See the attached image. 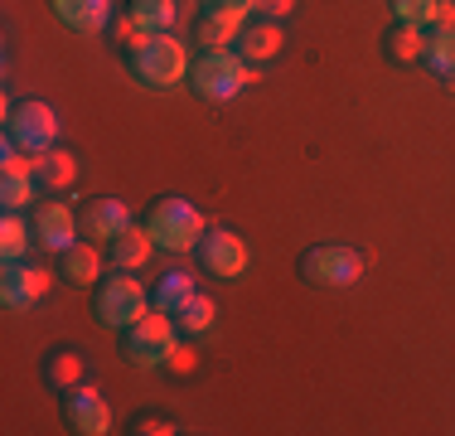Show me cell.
I'll return each instance as SVG.
<instances>
[{
    "mask_svg": "<svg viewBox=\"0 0 455 436\" xmlns=\"http://www.w3.org/2000/svg\"><path fill=\"white\" fill-rule=\"evenodd\" d=\"M146 228H150V238H156L160 253H199L204 233H209V218L194 209L189 199H180V194H165V199L150 204Z\"/></svg>",
    "mask_w": 455,
    "mask_h": 436,
    "instance_id": "1",
    "label": "cell"
},
{
    "mask_svg": "<svg viewBox=\"0 0 455 436\" xmlns=\"http://www.w3.org/2000/svg\"><path fill=\"white\" fill-rule=\"evenodd\" d=\"M252 83H257V69L237 49H209L189 69V87L204 97V102H233V97L247 93Z\"/></svg>",
    "mask_w": 455,
    "mask_h": 436,
    "instance_id": "2",
    "label": "cell"
},
{
    "mask_svg": "<svg viewBox=\"0 0 455 436\" xmlns=\"http://www.w3.org/2000/svg\"><path fill=\"white\" fill-rule=\"evenodd\" d=\"M132 59V73H136V83H146V87H156V93H170V87H180V83H189V49L175 39V35H150L140 49L126 53Z\"/></svg>",
    "mask_w": 455,
    "mask_h": 436,
    "instance_id": "3",
    "label": "cell"
},
{
    "mask_svg": "<svg viewBox=\"0 0 455 436\" xmlns=\"http://www.w3.org/2000/svg\"><path fill=\"white\" fill-rule=\"evenodd\" d=\"M150 291L140 287L132 271H116V277L97 281V301H92V320L102 325V330H132L140 315L150 311Z\"/></svg>",
    "mask_w": 455,
    "mask_h": 436,
    "instance_id": "4",
    "label": "cell"
},
{
    "mask_svg": "<svg viewBox=\"0 0 455 436\" xmlns=\"http://www.w3.org/2000/svg\"><path fill=\"white\" fill-rule=\"evenodd\" d=\"M175 344H180V320L165 311H156V305L126 330V359H132L136 368H165V359Z\"/></svg>",
    "mask_w": 455,
    "mask_h": 436,
    "instance_id": "5",
    "label": "cell"
},
{
    "mask_svg": "<svg viewBox=\"0 0 455 436\" xmlns=\"http://www.w3.org/2000/svg\"><path fill=\"white\" fill-rule=\"evenodd\" d=\"M5 136H15V146L25 150V156L53 150L59 146V112H53L49 102H39V97H29V102H20L15 112L5 117Z\"/></svg>",
    "mask_w": 455,
    "mask_h": 436,
    "instance_id": "6",
    "label": "cell"
},
{
    "mask_svg": "<svg viewBox=\"0 0 455 436\" xmlns=\"http://www.w3.org/2000/svg\"><path fill=\"white\" fill-rule=\"evenodd\" d=\"M300 277L315 281V287H330V291H344L363 277V257L344 243H324V247H310L300 257Z\"/></svg>",
    "mask_w": 455,
    "mask_h": 436,
    "instance_id": "7",
    "label": "cell"
},
{
    "mask_svg": "<svg viewBox=\"0 0 455 436\" xmlns=\"http://www.w3.org/2000/svg\"><path fill=\"white\" fill-rule=\"evenodd\" d=\"M53 287V271L44 262H5V271H0V305L5 311H29V305H39L49 296Z\"/></svg>",
    "mask_w": 455,
    "mask_h": 436,
    "instance_id": "8",
    "label": "cell"
},
{
    "mask_svg": "<svg viewBox=\"0 0 455 436\" xmlns=\"http://www.w3.org/2000/svg\"><path fill=\"white\" fill-rule=\"evenodd\" d=\"M29 223H35V243L44 247V253H63V247H73L83 233V218H73V209L63 199H39L35 209H29Z\"/></svg>",
    "mask_w": 455,
    "mask_h": 436,
    "instance_id": "9",
    "label": "cell"
},
{
    "mask_svg": "<svg viewBox=\"0 0 455 436\" xmlns=\"http://www.w3.org/2000/svg\"><path fill=\"white\" fill-rule=\"evenodd\" d=\"M63 417H68V427L78 436H107L112 432V402L92 384H78L63 392Z\"/></svg>",
    "mask_w": 455,
    "mask_h": 436,
    "instance_id": "10",
    "label": "cell"
},
{
    "mask_svg": "<svg viewBox=\"0 0 455 436\" xmlns=\"http://www.w3.org/2000/svg\"><path fill=\"white\" fill-rule=\"evenodd\" d=\"M199 262H204V271H213L219 281H237L247 271V243L233 228H209L204 243H199Z\"/></svg>",
    "mask_w": 455,
    "mask_h": 436,
    "instance_id": "11",
    "label": "cell"
},
{
    "mask_svg": "<svg viewBox=\"0 0 455 436\" xmlns=\"http://www.w3.org/2000/svg\"><path fill=\"white\" fill-rule=\"evenodd\" d=\"M53 20L73 35H102L112 29V0H49Z\"/></svg>",
    "mask_w": 455,
    "mask_h": 436,
    "instance_id": "12",
    "label": "cell"
},
{
    "mask_svg": "<svg viewBox=\"0 0 455 436\" xmlns=\"http://www.w3.org/2000/svg\"><path fill=\"white\" fill-rule=\"evenodd\" d=\"M281 49H286V29H281V20H262V15H257V20H247V29L237 35V53H243L252 69H257V63H272Z\"/></svg>",
    "mask_w": 455,
    "mask_h": 436,
    "instance_id": "13",
    "label": "cell"
},
{
    "mask_svg": "<svg viewBox=\"0 0 455 436\" xmlns=\"http://www.w3.org/2000/svg\"><path fill=\"white\" fill-rule=\"evenodd\" d=\"M59 277L68 281V287H97L102 281V243H92V238H78L73 247H63L59 253Z\"/></svg>",
    "mask_w": 455,
    "mask_h": 436,
    "instance_id": "14",
    "label": "cell"
},
{
    "mask_svg": "<svg viewBox=\"0 0 455 436\" xmlns=\"http://www.w3.org/2000/svg\"><path fill=\"white\" fill-rule=\"evenodd\" d=\"M132 223L136 218L122 199H92L88 209H83V238H92V243H112V238L126 233Z\"/></svg>",
    "mask_w": 455,
    "mask_h": 436,
    "instance_id": "15",
    "label": "cell"
},
{
    "mask_svg": "<svg viewBox=\"0 0 455 436\" xmlns=\"http://www.w3.org/2000/svg\"><path fill=\"white\" fill-rule=\"evenodd\" d=\"M156 253V238H150L146 223H132L126 233H116L112 243H107V262H112L116 271H140Z\"/></svg>",
    "mask_w": 455,
    "mask_h": 436,
    "instance_id": "16",
    "label": "cell"
},
{
    "mask_svg": "<svg viewBox=\"0 0 455 436\" xmlns=\"http://www.w3.org/2000/svg\"><path fill=\"white\" fill-rule=\"evenodd\" d=\"M29 170H35V180L44 184V190H53V194H63V190L78 184V160H73L68 150H59V146L29 156Z\"/></svg>",
    "mask_w": 455,
    "mask_h": 436,
    "instance_id": "17",
    "label": "cell"
},
{
    "mask_svg": "<svg viewBox=\"0 0 455 436\" xmlns=\"http://www.w3.org/2000/svg\"><path fill=\"white\" fill-rule=\"evenodd\" d=\"M247 29V20L243 15H213V10H204L199 15V44L204 49H237V35Z\"/></svg>",
    "mask_w": 455,
    "mask_h": 436,
    "instance_id": "18",
    "label": "cell"
},
{
    "mask_svg": "<svg viewBox=\"0 0 455 436\" xmlns=\"http://www.w3.org/2000/svg\"><path fill=\"white\" fill-rule=\"evenodd\" d=\"M194 296H199V287H194L189 271H165V277L156 281V291H150V301H156V311L165 315H180L184 305H189Z\"/></svg>",
    "mask_w": 455,
    "mask_h": 436,
    "instance_id": "19",
    "label": "cell"
},
{
    "mask_svg": "<svg viewBox=\"0 0 455 436\" xmlns=\"http://www.w3.org/2000/svg\"><path fill=\"white\" fill-rule=\"evenodd\" d=\"M29 243H35V223L25 214H10L0 218V257L5 262H25L29 257Z\"/></svg>",
    "mask_w": 455,
    "mask_h": 436,
    "instance_id": "20",
    "label": "cell"
},
{
    "mask_svg": "<svg viewBox=\"0 0 455 436\" xmlns=\"http://www.w3.org/2000/svg\"><path fill=\"white\" fill-rule=\"evenodd\" d=\"M126 15H132L146 35H170L180 5H175V0H132V5H126Z\"/></svg>",
    "mask_w": 455,
    "mask_h": 436,
    "instance_id": "21",
    "label": "cell"
},
{
    "mask_svg": "<svg viewBox=\"0 0 455 436\" xmlns=\"http://www.w3.org/2000/svg\"><path fill=\"white\" fill-rule=\"evenodd\" d=\"M427 39H431L427 25H397L387 35V53H393V63H421L427 59Z\"/></svg>",
    "mask_w": 455,
    "mask_h": 436,
    "instance_id": "22",
    "label": "cell"
},
{
    "mask_svg": "<svg viewBox=\"0 0 455 436\" xmlns=\"http://www.w3.org/2000/svg\"><path fill=\"white\" fill-rule=\"evenodd\" d=\"M44 378H49V388L68 392L88 378V364H83V354H73V349H53V359L44 364Z\"/></svg>",
    "mask_w": 455,
    "mask_h": 436,
    "instance_id": "23",
    "label": "cell"
},
{
    "mask_svg": "<svg viewBox=\"0 0 455 436\" xmlns=\"http://www.w3.org/2000/svg\"><path fill=\"white\" fill-rule=\"evenodd\" d=\"M421 63H427L441 83H455V29H431L427 59H421Z\"/></svg>",
    "mask_w": 455,
    "mask_h": 436,
    "instance_id": "24",
    "label": "cell"
},
{
    "mask_svg": "<svg viewBox=\"0 0 455 436\" xmlns=\"http://www.w3.org/2000/svg\"><path fill=\"white\" fill-rule=\"evenodd\" d=\"M175 320H180V335H184V340H199V335L213 330V320H219V305H213L209 296H194V301L175 315Z\"/></svg>",
    "mask_w": 455,
    "mask_h": 436,
    "instance_id": "25",
    "label": "cell"
},
{
    "mask_svg": "<svg viewBox=\"0 0 455 436\" xmlns=\"http://www.w3.org/2000/svg\"><path fill=\"white\" fill-rule=\"evenodd\" d=\"M393 15H397V25H427L431 29L436 0H393Z\"/></svg>",
    "mask_w": 455,
    "mask_h": 436,
    "instance_id": "26",
    "label": "cell"
},
{
    "mask_svg": "<svg viewBox=\"0 0 455 436\" xmlns=\"http://www.w3.org/2000/svg\"><path fill=\"white\" fill-rule=\"evenodd\" d=\"M112 39H116V44H122V49H126V53H132V49H140V44H146L150 35H146V29H140V25H136V20H132V15H116V20H112Z\"/></svg>",
    "mask_w": 455,
    "mask_h": 436,
    "instance_id": "27",
    "label": "cell"
},
{
    "mask_svg": "<svg viewBox=\"0 0 455 436\" xmlns=\"http://www.w3.org/2000/svg\"><path fill=\"white\" fill-rule=\"evenodd\" d=\"M204 10H213V15H243V20H252L257 15V0H204Z\"/></svg>",
    "mask_w": 455,
    "mask_h": 436,
    "instance_id": "28",
    "label": "cell"
},
{
    "mask_svg": "<svg viewBox=\"0 0 455 436\" xmlns=\"http://www.w3.org/2000/svg\"><path fill=\"white\" fill-rule=\"evenodd\" d=\"M194 364H199V354H194V349L189 344H175V349H170V359H165V368H170V374H194Z\"/></svg>",
    "mask_w": 455,
    "mask_h": 436,
    "instance_id": "29",
    "label": "cell"
},
{
    "mask_svg": "<svg viewBox=\"0 0 455 436\" xmlns=\"http://www.w3.org/2000/svg\"><path fill=\"white\" fill-rule=\"evenodd\" d=\"M136 436H175L180 427L170 417H136V427H132Z\"/></svg>",
    "mask_w": 455,
    "mask_h": 436,
    "instance_id": "30",
    "label": "cell"
},
{
    "mask_svg": "<svg viewBox=\"0 0 455 436\" xmlns=\"http://www.w3.org/2000/svg\"><path fill=\"white\" fill-rule=\"evenodd\" d=\"M296 10V0H257V15L262 20H286Z\"/></svg>",
    "mask_w": 455,
    "mask_h": 436,
    "instance_id": "31",
    "label": "cell"
},
{
    "mask_svg": "<svg viewBox=\"0 0 455 436\" xmlns=\"http://www.w3.org/2000/svg\"><path fill=\"white\" fill-rule=\"evenodd\" d=\"M431 29H455V0H436V15H431Z\"/></svg>",
    "mask_w": 455,
    "mask_h": 436,
    "instance_id": "32",
    "label": "cell"
}]
</instances>
